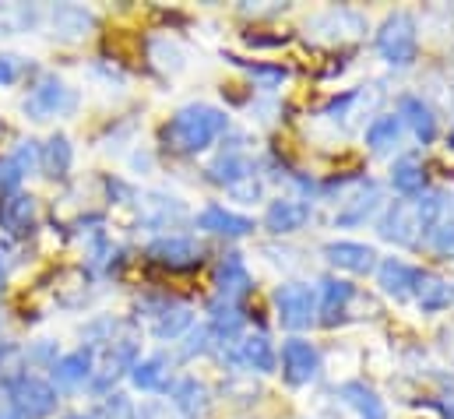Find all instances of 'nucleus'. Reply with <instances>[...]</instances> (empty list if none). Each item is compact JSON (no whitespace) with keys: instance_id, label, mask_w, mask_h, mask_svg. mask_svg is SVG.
Here are the masks:
<instances>
[{"instance_id":"f257e3e1","label":"nucleus","mask_w":454,"mask_h":419,"mask_svg":"<svg viewBox=\"0 0 454 419\" xmlns=\"http://www.w3.org/2000/svg\"><path fill=\"white\" fill-rule=\"evenodd\" d=\"M226 130H229L226 109L208 106V103H194V106L176 109V113H173V116L162 123L159 138H162V145H166L169 152H180V155H198V152L212 148V145H215V141H219Z\"/></svg>"},{"instance_id":"f03ea898","label":"nucleus","mask_w":454,"mask_h":419,"mask_svg":"<svg viewBox=\"0 0 454 419\" xmlns=\"http://www.w3.org/2000/svg\"><path fill=\"white\" fill-rule=\"evenodd\" d=\"M208 180L226 187L236 202H257L261 198V180H257V166L250 162V155L243 152V145L226 148L208 170Z\"/></svg>"},{"instance_id":"7ed1b4c3","label":"nucleus","mask_w":454,"mask_h":419,"mask_svg":"<svg viewBox=\"0 0 454 419\" xmlns=\"http://www.w3.org/2000/svg\"><path fill=\"white\" fill-rule=\"evenodd\" d=\"M377 53L391 64V67H409L419 57V25L409 11H395L380 21L377 28Z\"/></svg>"},{"instance_id":"20e7f679","label":"nucleus","mask_w":454,"mask_h":419,"mask_svg":"<svg viewBox=\"0 0 454 419\" xmlns=\"http://www.w3.org/2000/svg\"><path fill=\"white\" fill-rule=\"evenodd\" d=\"M7 391V409L18 419H50L57 413V388L43 377H32V374H18L4 384Z\"/></svg>"},{"instance_id":"39448f33","label":"nucleus","mask_w":454,"mask_h":419,"mask_svg":"<svg viewBox=\"0 0 454 419\" xmlns=\"http://www.w3.org/2000/svg\"><path fill=\"white\" fill-rule=\"evenodd\" d=\"M380 240H391L398 247H419L427 240V222L419 211V198H402L380 215L377 222Z\"/></svg>"},{"instance_id":"423d86ee","label":"nucleus","mask_w":454,"mask_h":419,"mask_svg":"<svg viewBox=\"0 0 454 419\" xmlns=\"http://www.w3.org/2000/svg\"><path fill=\"white\" fill-rule=\"evenodd\" d=\"M366 32V18L352 7H328L321 14H314L307 21V36L321 46H341V43H356Z\"/></svg>"},{"instance_id":"0eeeda50","label":"nucleus","mask_w":454,"mask_h":419,"mask_svg":"<svg viewBox=\"0 0 454 419\" xmlns=\"http://www.w3.org/2000/svg\"><path fill=\"white\" fill-rule=\"evenodd\" d=\"M275 314H278V324L289 331L310 328L317 317V293L307 282H282L275 289Z\"/></svg>"},{"instance_id":"6e6552de","label":"nucleus","mask_w":454,"mask_h":419,"mask_svg":"<svg viewBox=\"0 0 454 419\" xmlns=\"http://www.w3.org/2000/svg\"><path fill=\"white\" fill-rule=\"evenodd\" d=\"M145 257L152 265H159V268H169V272H191V268L201 265L205 247L198 240H191V236H159V240L148 243Z\"/></svg>"},{"instance_id":"1a4fd4ad","label":"nucleus","mask_w":454,"mask_h":419,"mask_svg":"<svg viewBox=\"0 0 454 419\" xmlns=\"http://www.w3.org/2000/svg\"><path fill=\"white\" fill-rule=\"evenodd\" d=\"M74 103H78L74 92H71L60 78L46 75V78H39V82L32 85V92L25 96V113H28L32 120H53V116L71 113Z\"/></svg>"},{"instance_id":"9d476101","label":"nucleus","mask_w":454,"mask_h":419,"mask_svg":"<svg viewBox=\"0 0 454 419\" xmlns=\"http://www.w3.org/2000/svg\"><path fill=\"white\" fill-rule=\"evenodd\" d=\"M317 370H321L317 345H310L307 338H289L282 345V377H286V384L303 388V384H310L317 377Z\"/></svg>"},{"instance_id":"9b49d317","label":"nucleus","mask_w":454,"mask_h":419,"mask_svg":"<svg viewBox=\"0 0 454 419\" xmlns=\"http://www.w3.org/2000/svg\"><path fill=\"white\" fill-rule=\"evenodd\" d=\"M50 370H53V374H50V384H53L57 391H74V388H82L85 381H92V374H96V349H92V345H89V349H74V352L53 360Z\"/></svg>"},{"instance_id":"f8f14e48","label":"nucleus","mask_w":454,"mask_h":419,"mask_svg":"<svg viewBox=\"0 0 454 419\" xmlns=\"http://www.w3.org/2000/svg\"><path fill=\"white\" fill-rule=\"evenodd\" d=\"M35 229V198L25 191L0 198V233L11 240H21Z\"/></svg>"},{"instance_id":"ddd939ff","label":"nucleus","mask_w":454,"mask_h":419,"mask_svg":"<svg viewBox=\"0 0 454 419\" xmlns=\"http://www.w3.org/2000/svg\"><path fill=\"white\" fill-rule=\"evenodd\" d=\"M215 289H219V300H229V304H239L254 293V279L247 272V261L239 254H226L215 268Z\"/></svg>"},{"instance_id":"4468645a","label":"nucleus","mask_w":454,"mask_h":419,"mask_svg":"<svg viewBox=\"0 0 454 419\" xmlns=\"http://www.w3.org/2000/svg\"><path fill=\"white\" fill-rule=\"evenodd\" d=\"M325 257H328V265H335L341 272H352V275H370L377 268V250L370 243H356V240L325 243Z\"/></svg>"},{"instance_id":"2eb2a0df","label":"nucleus","mask_w":454,"mask_h":419,"mask_svg":"<svg viewBox=\"0 0 454 419\" xmlns=\"http://www.w3.org/2000/svg\"><path fill=\"white\" fill-rule=\"evenodd\" d=\"M152 311V335L155 338H180L184 331H191V324H194V311L187 307V304H180V300H159V304H152L148 307Z\"/></svg>"},{"instance_id":"dca6fc26","label":"nucleus","mask_w":454,"mask_h":419,"mask_svg":"<svg viewBox=\"0 0 454 419\" xmlns=\"http://www.w3.org/2000/svg\"><path fill=\"white\" fill-rule=\"evenodd\" d=\"M310 222V205L300 198H278L264 209V229L275 236H289Z\"/></svg>"},{"instance_id":"f3484780","label":"nucleus","mask_w":454,"mask_h":419,"mask_svg":"<svg viewBox=\"0 0 454 419\" xmlns=\"http://www.w3.org/2000/svg\"><path fill=\"white\" fill-rule=\"evenodd\" d=\"M232 360H236L239 367H247V370H257V374H271L275 363H278L275 345H271V338H268L264 331L243 335V338L236 342V349H232Z\"/></svg>"},{"instance_id":"a211bd4d","label":"nucleus","mask_w":454,"mask_h":419,"mask_svg":"<svg viewBox=\"0 0 454 419\" xmlns=\"http://www.w3.org/2000/svg\"><path fill=\"white\" fill-rule=\"evenodd\" d=\"M416 282H419V268L398 261V257H387L377 265V286L391 296V300H409L416 293Z\"/></svg>"},{"instance_id":"6ab92c4d","label":"nucleus","mask_w":454,"mask_h":419,"mask_svg":"<svg viewBox=\"0 0 454 419\" xmlns=\"http://www.w3.org/2000/svg\"><path fill=\"white\" fill-rule=\"evenodd\" d=\"M395 116H398L423 145H430V141L437 138V113H434V106L427 103L423 96H402Z\"/></svg>"},{"instance_id":"aec40b11","label":"nucleus","mask_w":454,"mask_h":419,"mask_svg":"<svg viewBox=\"0 0 454 419\" xmlns=\"http://www.w3.org/2000/svg\"><path fill=\"white\" fill-rule=\"evenodd\" d=\"M380 202H384V194H380V187L373 180L359 184V191L352 198H345L341 209L335 211V225H363L373 211L380 209Z\"/></svg>"},{"instance_id":"412c9836","label":"nucleus","mask_w":454,"mask_h":419,"mask_svg":"<svg viewBox=\"0 0 454 419\" xmlns=\"http://www.w3.org/2000/svg\"><path fill=\"white\" fill-rule=\"evenodd\" d=\"M198 229L215 233V236H229V240H239V236H250L254 233V218L236 215V211L223 209V205H208V209L198 215Z\"/></svg>"},{"instance_id":"4be33fe9","label":"nucleus","mask_w":454,"mask_h":419,"mask_svg":"<svg viewBox=\"0 0 454 419\" xmlns=\"http://www.w3.org/2000/svg\"><path fill=\"white\" fill-rule=\"evenodd\" d=\"M352 296H356V286L352 282H345V279H325L321 282V300H317L321 324L325 328H335L341 317H345V311H348Z\"/></svg>"},{"instance_id":"5701e85b","label":"nucleus","mask_w":454,"mask_h":419,"mask_svg":"<svg viewBox=\"0 0 454 419\" xmlns=\"http://www.w3.org/2000/svg\"><path fill=\"white\" fill-rule=\"evenodd\" d=\"M416 304L427 311V314H441L454 304V282H448L444 275L437 272H419V282H416Z\"/></svg>"},{"instance_id":"b1692460","label":"nucleus","mask_w":454,"mask_h":419,"mask_svg":"<svg viewBox=\"0 0 454 419\" xmlns=\"http://www.w3.org/2000/svg\"><path fill=\"white\" fill-rule=\"evenodd\" d=\"M243 324H247V314H243V307L239 304H229V300H212V307H208V331H212V338H219V342H239L243 338Z\"/></svg>"},{"instance_id":"393cba45","label":"nucleus","mask_w":454,"mask_h":419,"mask_svg":"<svg viewBox=\"0 0 454 419\" xmlns=\"http://www.w3.org/2000/svg\"><path fill=\"white\" fill-rule=\"evenodd\" d=\"M71 162H74V148H71V141H67L64 134H53V138L39 148V170H43V177H50V180H67Z\"/></svg>"},{"instance_id":"a878e982","label":"nucleus","mask_w":454,"mask_h":419,"mask_svg":"<svg viewBox=\"0 0 454 419\" xmlns=\"http://www.w3.org/2000/svg\"><path fill=\"white\" fill-rule=\"evenodd\" d=\"M53 28L60 39H82L96 28V14L78 4H57L53 7Z\"/></svg>"},{"instance_id":"bb28decb","label":"nucleus","mask_w":454,"mask_h":419,"mask_svg":"<svg viewBox=\"0 0 454 419\" xmlns=\"http://www.w3.org/2000/svg\"><path fill=\"white\" fill-rule=\"evenodd\" d=\"M391 187L402 194V198H419L427 191V166L416 159V155H405L391 166Z\"/></svg>"},{"instance_id":"cd10ccee","label":"nucleus","mask_w":454,"mask_h":419,"mask_svg":"<svg viewBox=\"0 0 454 419\" xmlns=\"http://www.w3.org/2000/svg\"><path fill=\"white\" fill-rule=\"evenodd\" d=\"M339 395L363 419H387L384 402H380V399H377V391H373L370 384H363V381H345V384L339 388Z\"/></svg>"},{"instance_id":"c85d7f7f","label":"nucleus","mask_w":454,"mask_h":419,"mask_svg":"<svg viewBox=\"0 0 454 419\" xmlns=\"http://www.w3.org/2000/svg\"><path fill=\"white\" fill-rule=\"evenodd\" d=\"M130 381L141 391H166L169 388V360L166 356H148L130 367Z\"/></svg>"},{"instance_id":"c756f323","label":"nucleus","mask_w":454,"mask_h":419,"mask_svg":"<svg viewBox=\"0 0 454 419\" xmlns=\"http://www.w3.org/2000/svg\"><path fill=\"white\" fill-rule=\"evenodd\" d=\"M173 406L184 413V416H201L208 413V388L198 381V377H184L180 384H173Z\"/></svg>"},{"instance_id":"7c9ffc66","label":"nucleus","mask_w":454,"mask_h":419,"mask_svg":"<svg viewBox=\"0 0 454 419\" xmlns=\"http://www.w3.org/2000/svg\"><path fill=\"white\" fill-rule=\"evenodd\" d=\"M398 138H402V120L395 116V113H380L370 127H366V148L370 152H391L395 145H398Z\"/></svg>"},{"instance_id":"2f4dec72","label":"nucleus","mask_w":454,"mask_h":419,"mask_svg":"<svg viewBox=\"0 0 454 419\" xmlns=\"http://www.w3.org/2000/svg\"><path fill=\"white\" fill-rule=\"evenodd\" d=\"M226 60H232L236 67H243L254 82H261L264 89H275V85H282L286 78H289V71L286 67H278V64H254V60H243V57H236V53H229Z\"/></svg>"},{"instance_id":"473e14b6","label":"nucleus","mask_w":454,"mask_h":419,"mask_svg":"<svg viewBox=\"0 0 454 419\" xmlns=\"http://www.w3.org/2000/svg\"><path fill=\"white\" fill-rule=\"evenodd\" d=\"M35 21V11L32 7H0V28L4 32H21Z\"/></svg>"},{"instance_id":"72a5a7b5","label":"nucleus","mask_w":454,"mask_h":419,"mask_svg":"<svg viewBox=\"0 0 454 419\" xmlns=\"http://www.w3.org/2000/svg\"><path fill=\"white\" fill-rule=\"evenodd\" d=\"M427 243H430L437 254L451 257V254H454V218H451V222H441V225H434V229L427 233Z\"/></svg>"},{"instance_id":"f704fd0d","label":"nucleus","mask_w":454,"mask_h":419,"mask_svg":"<svg viewBox=\"0 0 454 419\" xmlns=\"http://www.w3.org/2000/svg\"><path fill=\"white\" fill-rule=\"evenodd\" d=\"M11 162L18 166V173L25 177V173H32V170H39V145L35 141H21L18 145V152L11 155Z\"/></svg>"},{"instance_id":"c9c22d12","label":"nucleus","mask_w":454,"mask_h":419,"mask_svg":"<svg viewBox=\"0 0 454 419\" xmlns=\"http://www.w3.org/2000/svg\"><path fill=\"white\" fill-rule=\"evenodd\" d=\"M208 342H212V331H208V328H198V331L187 335V345L180 349V356H184V360L201 356V352H208Z\"/></svg>"},{"instance_id":"e433bc0d","label":"nucleus","mask_w":454,"mask_h":419,"mask_svg":"<svg viewBox=\"0 0 454 419\" xmlns=\"http://www.w3.org/2000/svg\"><path fill=\"white\" fill-rule=\"evenodd\" d=\"M21 71H25L21 57H14V53H0V85H14V82L21 78Z\"/></svg>"},{"instance_id":"4c0bfd02","label":"nucleus","mask_w":454,"mask_h":419,"mask_svg":"<svg viewBox=\"0 0 454 419\" xmlns=\"http://www.w3.org/2000/svg\"><path fill=\"white\" fill-rule=\"evenodd\" d=\"M18 180H21L18 166H14L11 159H0V198H4V194H14V191H18Z\"/></svg>"},{"instance_id":"58836bf2","label":"nucleus","mask_w":454,"mask_h":419,"mask_svg":"<svg viewBox=\"0 0 454 419\" xmlns=\"http://www.w3.org/2000/svg\"><path fill=\"white\" fill-rule=\"evenodd\" d=\"M247 39V46H278V43H289V36H243Z\"/></svg>"},{"instance_id":"ea45409f","label":"nucleus","mask_w":454,"mask_h":419,"mask_svg":"<svg viewBox=\"0 0 454 419\" xmlns=\"http://www.w3.org/2000/svg\"><path fill=\"white\" fill-rule=\"evenodd\" d=\"M7 265H11V247H7V240L0 236V282H4V275H7Z\"/></svg>"},{"instance_id":"a19ab883","label":"nucleus","mask_w":454,"mask_h":419,"mask_svg":"<svg viewBox=\"0 0 454 419\" xmlns=\"http://www.w3.org/2000/svg\"><path fill=\"white\" fill-rule=\"evenodd\" d=\"M64 419H103L99 413H74V416H64Z\"/></svg>"},{"instance_id":"79ce46f5","label":"nucleus","mask_w":454,"mask_h":419,"mask_svg":"<svg viewBox=\"0 0 454 419\" xmlns=\"http://www.w3.org/2000/svg\"><path fill=\"white\" fill-rule=\"evenodd\" d=\"M0 419H18V416H14L11 409H0Z\"/></svg>"},{"instance_id":"37998d69","label":"nucleus","mask_w":454,"mask_h":419,"mask_svg":"<svg viewBox=\"0 0 454 419\" xmlns=\"http://www.w3.org/2000/svg\"><path fill=\"white\" fill-rule=\"evenodd\" d=\"M448 148H451V152H454V127H451V130H448Z\"/></svg>"},{"instance_id":"c03bdc74","label":"nucleus","mask_w":454,"mask_h":419,"mask_svg":"<svg viewBox=\"0 0 454 419\" xmlns=\"http://www.w3.org/2000/svg\"><path fill=\"white\" fill-rule=\"evenodd\" d=\"M0 360H4V345H0Z\"/></svg>"}]
</instances>
